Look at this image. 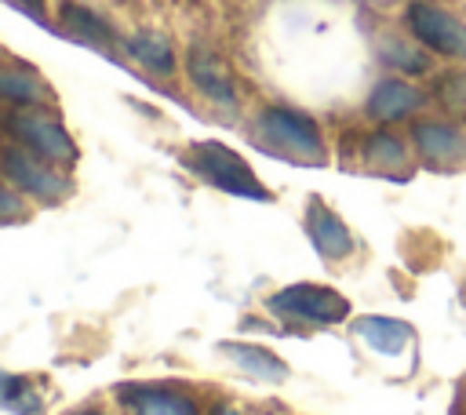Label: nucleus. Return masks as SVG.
<instances>
[{
  "mask_svg": "<svg viewBox=\"0 0 466 415\" xmlns=\"http://www.w3.org/2000/svg\"><path fill=\"white\" fill-rule=\"evenodd\" d=\"M258 135L288 157H299L309 164H317L324 157V138H320L317 120L291 106H266L258 113Z\"/></svg>",
  "mask_w": 466,
  "mask_h": 415,
  "instance_id": "1",
  "label": "nucleus"
},
{
  "mask_svg": "<svg viewBox=\"0 0 466 415\" xmlns=\"http://www.w3.org/2000/svg\"><path fill=\"white\" fill-rule=\"evenodd\" d=\"M189 164H193V171H197L204 182H211V186H218V189H226V193H233V197L269 200L266 186H262V182L255 178V171L240 160V153H233V149L222 146V142H197L193 153H189Z\"/></svg>",
  "mask_w": 466,
  "mask_h": 415,
  "instance_id": "2",
  "label": "nucleus"
},
{
  "mask_svg": "<svg viewBox=\"0 0 466 415\" xmlns=\"http://www.w3.org/2000/svg\"><path fill=\"white\" fill-rule=\"evenodd\" d=\"M7 131L18 146L33 149L36 157H44L47 164H73L76 160V146L73 138L66 135V127L40 113L36 106H22V109H11L7 113Z\"/></svg>",
  "mask_w": 466,
  "mask_h": 415,
  "instance_id": "3",
  "label": "nucleus"
},
{
  "mask_svg": "<svg viewBox=\"0 0 466 415\" xmlns=\"http://www.w3.org/2000/svg\"><path fill=\"white\" fill-rule=\"evenodd\" d=\"M269 309L280 317H295V320H309V324H339L350 317V302L320 284H291L280 288L269 299Z\"/></svg>",
  "mask_w": 466,
  "mask_h": 415,
  "instance_id": "4",
  "label": "nucleus"
},
{
  "mask_svg": "<svg viewBox=\"0 0 466 415\" xmlns=\"http://www.w3.org/2000/svg\"><path fill=\"white\" fill-rule=\"evenodd\" d=\"M408 29L419 44H426L430 51L444 55V58H466V25L448 15L444 7L437 4H426V0H415L408 4Z\"/></svg>",
  "mask_w": 466,
  "mask_h": 415,
  "instance_id": "5",
  "label": "nucleus"
},
{
  "mask_svg": "<svg viewBox=\"0 0 466 415\" xmlns=\"http://www.w3.org/2000/svg\"><path fill=\"white\" fill-rule=\"evenodd\" d=\"M4 178L11 182V189H22L25 197H40V200H55L66 193V178L55 175L47 167V160L25 146L4 149Z\"/></svg>",
  "mask_w": 466,
  "mask_h": 415,
  "instance_id": "6",
  "label": "nucleus"
},
{
  "mask_svg": "<svg viewBox=\"0 0 466 415\" xmlns=\"http://www.w3.org/2000/svg\"><path fill=\"white\" fill-rule=\"evenodd\" d=\"M186 73H189L193 87L204 91L215 106H222V109H233V106H237V80H233L229 66H226L211 47L193 44V47L186 51Z\"/></svg>",
  "mask_w": 466,
  "mask_h": 415,
  "instance_id": "7",
  "label": "nucleus"
},
{
  "mask_svg": "<svg viewBox=\"0 0 466 415\" xmlns=\"http://www.w3.org/2000/svg\"><path fill=\"white\" fill-rule=\"evenodd\" d=\"M411 142L437 167H451V164L466 160V131L448 120H419L411 127Z\"/></svg>",
  "mask_w": 466,
  "mask_h": 415,
  "instance_id": "8",
  "label": "nucleus"
},
{
  "mask_svg": "<svg viewBox=\"0 0 466 415\" xmlns=\"http://www.w3.org/2000/svg\"><path fill=\"white\" fill-rule=\"evenodd\" d=\"M422 102H426V95L415 84L390 76V80H379L371 87V95H368V116L379 120V124H390V120H400L408 113H415Z\"/></svg>",
  "mask_w": 466,
  "mask_h": 415,
  "instance_id": "9",
  "label": "nucleus"
},
{
  "mask_svg": "<svg viewBox=\"0 0 466 415\" xmlns=\"http://www.w3.org/2000/svg\"><path fill=\"white\" fill-rule=\"evenodd\" d=\"M306 233L313 240V248L324 258H346L353 251V233L346 229V222L320 200H309V215H306Z\"/></svg>",
  "mask_w": 466,
  "mask_h": 415,
  "instance_id": "10",
  "label": "nucleus"
},
{
  "mask_svg": "<svg viewBox=\"0 0 466 415\" xmlns=\"http://www.w3.org/2000/svg\"><path fill=\"white\" fill-rule=\"evenodd\" d=\"M135 415H200L197 400L182 390H160V386H135L120 393Z\"/></svg>",
  "mask_w": 466,
  "mask_h": 415,
  "instance_id": "11",
  "label": "nucleus"
},
{
  "mask_svg": "<svg viewBox=\"0 0 466 415\" xmlns=\"http://www.w3.org/2000/svg\"><path fill=\"white\" fill-rule=\"evenodd\" d=\"M353 331H357V339H364L375 353H386V357H397V353L408 346V339H411V328H408L404 320L382 317V313H364V317H357V320H353Z\"/></svg>",
  "mask_w": 466,
  "mask_h": 415,
  "instance_id": "12",
  "label": "nucleus"
},
{
  "mask_svg": "<svg viewBox=\"0 0 466 415\" xmlns=\"http://www.w3.org/2000/svg\"><path fill=\"white\" fill-rule=\"evenodd\" d=\"M222 353H226L237 368H244L248 375H255V379H262V382H284V379H288V364H284L273 349H266V346L222 342Z\"/></svg>",
  "mask_w": 466,
  "mask_h": 415,
  "instance_id": "13",
  "label": "nucleus"
},
{
  "mask_svg": "<svg viewBox=\"0 0 466 415\" xmlns=\"http://www.w3.org/2000/svg\"><path fill=\"white\" fill-rule=\"evenodd\" d=\"M124 47H127V55H131L135 62H142L146 69H153V73H160V76H167V73L175 69V51H171V44H167L164 36H157V33L127 36Z\"/></svg>",
  "mask_w": 466,
  "mask_h": 415,
  "instance_id": "14",
  "label": "nucleus"
},
{
  "mask_svg": "<svg viewBox=\"0 0 466 415\" xmlns=\"http://www.w3.org/2000/svg\"><path fill=\"white\" fill-rule=\"evenodd\" d=\"M360 153H364V160H368L375 171H382V175H397V171L408 164V149H404V142H400L397 135H390V131H375V135H368Z\"/></svg>",
  "mask_w": 466,
  "mask_h": 415,
  "instance_id": "15",
  "label": "nucleus"
},
{
  "mask_svg": "<svg viewBox=\"0 0 466 415\" xmlns=\"http://www.w3.org/2000/svg\"><path fill=\"white\" fill-rule=\"evenodd\" d=\"M0 95H4L7 102H15V106H40V102L47 98V87H44L33 73H25V69H4V76H0Z\"/></svg>",
  "mask_w": 466,
  "mask_h": 415,
  "instance_id": "16",
  "label": "nucleus"
},
{
  "mask_svg": "<svg viewBox=\"0 0 466 415\" xmlns=\"http://www.w3.org/2000/svg\"><path fill=\"white\" fill-rule=\"evenodd\" d=\"M62 22H66L76 36H84V40H91V44H109V40H113L109 22L98 18L95 11L80 7V4H62Z\"/></svg>",
  "mask_w": 466,
  "mask_h": 415,
  "instance_id": "17",
  "label": "nucleus"
},
{
  "mask_svg": "<svg viewBox=\"0 0 466 415\" xmlns=\"http://www.w3.org/2000/svg\"><path fill=\"white\" fill-rule=\"evenodd\" d=\"M379 55H382L390 66L404 69V73H426V69H430L426 55H422V51H415V47H408V44H400V40H382Z\"/></svg>",
  "mask_w": 466,
  "mask_h": 415,
  "instance_id": "18",
  "label": "nucleus"
},
{
  "mask_svg": "<svg viewBox=\"0 0 466 415\" xmlns=\"http://www.w3.org/2000/svg\"><path fill=\"white\" fill-rule=\"evenodd\" d=\"M437 98L455 109V113H466V73H444L437 80Z\"/></svg>",
  "mask_w": 466,
  "mask_h": 415,
  "instance_id": "19",
  "label": "nucleus"
},
{
  "mask_svg": "<svg viewBox=\"0 0 466 415\" xmlns=\"http://www.w3.org/2000/svg\"><path fill=\"white\" fill-rule=\"evenodd\" d=\"M211 415H240V411H237V408H229V404H218Z\"/></svg>",
  "mask_w": 466,
  "mask_h": 415,
  "instance_id": "20",
  "label": "nucleus"
},
{
  "mask_svg": "<svg viewBox=\"0 0 466 415\" xmlns=\"http://www.w3.org/2000/svg\"><path fill=\"white\" fill-rule=\"evenodd\" d=\"M22 4H25V7H33V11H40V4H44V0H22Z\"/></svg>",
  "mask_w": 466,
  "mask_h": 415,
  "instance_id": "21",
  "label": "nucleus"
},
{
  "mask_svg": "<svg viewBox=\"0 0 466 415\" xmlns=\"http://www.w3.org/2000/svg\"><path fill=\"white\" fill-rule=\"evenodd\" d=\"M76 415H102V411H76Z\"/></svg>",
  "mask_w": 466,
  "mask_h": 415,
  "instance_id": "22",
  "label": "nucleus"
}]
</instances>
